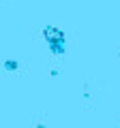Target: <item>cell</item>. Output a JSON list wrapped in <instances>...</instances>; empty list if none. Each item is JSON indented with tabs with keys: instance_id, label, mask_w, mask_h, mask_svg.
Masks as SVG:
<instances>
[{
	"instance_id": "cell-1",
	"label": "cell",
	"mask_w": 120,
	"mask_h": 128,
	"mask_svg": "<svg viewBox=\"0 0 120 128\" xmlns=\"http://www.w3.org/2000/svg\"><path fill=\"white\" fill-rule=\"evenodd\" d=\"M45 36L49 38V45L54 47V51H62L65 47H62V43H65V36H62V32L60 30H56V28H47L45 30Z\"/></svg>"
}]
</instances>
